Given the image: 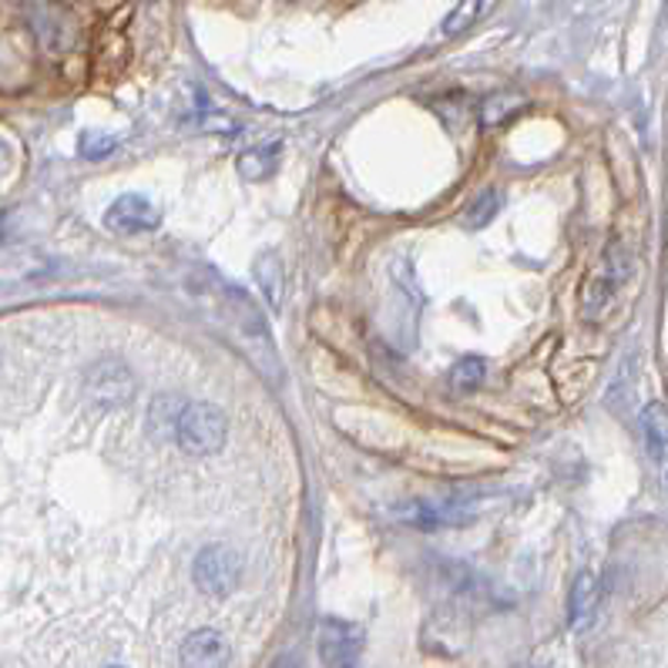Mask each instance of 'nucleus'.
Instances as JSON below:
<instances>
[{"label":"nucleus","instance_id":"f257e3e1","mask_svg":"<svg viewBox=\"0 0 668 668\" xmlns=\"http://www.w3.org/2000/svg\"><path fill=\"white\" fill-rule=\"evenodd\" d=\"M175 440L188 457H212L226 448V417L212 403H188L179 417Z\"/></svg>","mask_w":668,"mask_h":668},{"label":"nucleus","instance_id":"f03ea898","mask_svg":"<svg viewBox=\"0 0 668 668\" xmlns=\"http://www.w3.org/2000/svg\"><path fill=\"white\" fill-rule=\"evenodd\" d=\"M192 578H195V584L205 591V595L229 599L236 591V584H239V578H243V561L226 545H208V548H202L195 554Z\"/></svg>","mask_w":668,"mask_h":668},{"label":"nucleus","instance_id":"7ed1b4c3","mask_svg":"<svg viewBox=\"0 0 668 668\" xmlns=\"http://www.w3.org/2000/svg\"><path fill=\"white\" fill-rule=\"evenodd\" d=\"M85 397L98 410H118L134 397V377L121 359H101L85 377Z\"/></svg>","mask_w":668,"mask_h":668},{"label":"nucleus","instance_id":"20e7f679","mask_svg":"<svg viewBox=\"0 0 668 668\" xmlns=\"http://www.w3.org/2000/svg\"><path fill=\"white\" fill-rule=\"evenodd\" d=\"M162 222V212L148 202L144 195L138 192H128V195H118L108 212H105V226L118 236H138V233H152L159 229Z\"/></svg>","mask_w":668,"mask_h":668},{"label":"nucleus","instance_id":"39448f33","mask_svg":"<svg viewBox=\"0 0 668 668\" xmlns=\"http://www.w3.org/2000/svg\"><path fill=\"white\" fill-rule=\"evenodd\" d=\"M316 645H320V658L326 665H353L363 651V628L353 622L326 618L320 625Z\"/></svg>","mask_w":668,"mask_h":668},{"label":"nucleus","instance_id":"423d86ee","mask_svg":"<svg viewBox=\"0 0 668 668\" xmlns=\"http://www.w3.org/2000/svg\"><path fill=\"white\" fill-rule=\"evenodd\" d=\"M182 661L192 668H212V665H226L229 661V642L222 638L212 628L192 632L182 645Z\"/></svg>","mask_w":668,"mask_h":668},{"label":"nucleus","instance_id":"0eeeda50","mask_svg":"<svg viewBox=\"0 0 668 668\" xmlns=\"http://www.w3.org/2000/svg\"><path fill=\"white\" fill-rule=\"evenodd\" d=\"M599 615V578L591 571H581L574 588H571V602H568V618H571V628L581 632L595 622Z\"/></svg>","mask_w":668,"mask_h":668},{"label":"nucleus","instance_id":"6e6552de","mask_svg":"<svg viewBox=\"0 0 668 668\" xmlns=\"http://www.w3.org/2000/svg\"><path fill=\"white\" fill-rule=\"evenodd\" d=\"M642 427H645V440L655 461H668V407L665 403H648L642 410Z\"/></svg>","mask_w":668,"mask_h":668},{"label":"nucleus","instance_id":"1a4fd4ad","mask_svg":"<svg viewBox=\"0 0 668 668\" xmlns=\"http://www.w3.org/2000/svg\"><path fill=\"white\" fill-rule=\"evenodd\" d=\"M256 282H259L262 295L269 300V306H272V310H279V300H282V282H285V276H282V262H279V256H276V252H266V256H259V259H256Z\"/></svg>","mask_w":668,"mask_h":668},{"label":"nucleus","instance_id":"9d476101","mask_svg":"<svg viewBox=\"0 0 668 668\" xmlns=\"http://www.w3.org/2000/svg\"><path fill=\"white\" fill-rule=\"evenodd\" d=\"M279 165V144H269V148H252V152L239 155V175L249 179V182H262L276 172Z\"/></svg>","mask_w":668,"mask_h":668},{"label":"nucleus","instance_id":"9b49d317","mask_svg":"<svg viewBox=\"0 0 668 668\" xmlns=\"http://www.w3.org/2000/svg\"><path fill=\"white\" fill-rule=\"evenodd\" d=\"M484 377H487V363H484L481 356H461V359L451 366V374H448V380H451V387H454L457 394L477 390V387L484 384Z\"/></svg>","mask_w":668,"mask_h":668},{"label":"nucleus","instance_id":"f8f14e48","mask_svg":"<svg viewBox=\"0 0 668 668\" xmlns=\"http://www.w3.org/2000/svg\"><path fill=\"white\" fill-rule=\"evenodd\" d=\"M188 403L182 400V397H159L155 403H152V410H148V427H152V433H162V437H169V433H175V427H179V417H182V410H185Z\"/></svg>","mask_w":668,"mask_h":668},{"label":"nucleus","instance_id":"ddd939ff","mask_svg":"<svg viewBox=\"0 0 668 668\" xmlns=\"http://www.w3.org/2000/svg\"><path fill=\"white\" fill-rule=\"evenodd\" d=\"M481 11H484V0H457L454 4V11L443 18V34L448 37H454V34H464L467 28H474V21L481 18Z\"/></svg>","mask_w":668,"mask_h":668},{"label":"nucleus","instance_id":"4468645a","mask_svg":"<svg viewBox=\"0 0 668 668\" xmlns=\"http://www.w3.org/2000/svg\"><path fill=\"white\" fill-rule=\"evenodd\" d=\"M111 152H115V138H111V134L85 131V134L78 138V155L88 159V162H98V159H105V155H111Z\"/></svg>","mask_w":668,"mask_h":668},{"label":"nucleus","instance_id":"2eb2a0df","mask_svg":"<svg viewBox=\"0 0 668 668\" xmlns=\"http://www.w3.org/2000/svg\"><path fill=\"white\" fill-rule=\"evenodd\" d=\"M497 208H500L497 192H481V198H474V205L467 208V222L471 226H487V222L497 215Z\"/></svg>","mask_w":668,"mask_h":668},{"label":"nucleus","instance_id":"dca6fc26","mask_svg":"<svg viewBox=\"0 0 668 668\" xmlns=\"http://www.w3.org/2000/svg\"><path fill=\"white\" fill-rule=\"evenodd\" d=\"M665 487H668V474H665Z\"/></svg>","mask_w":668,"mask_h":668}]
</instances>
